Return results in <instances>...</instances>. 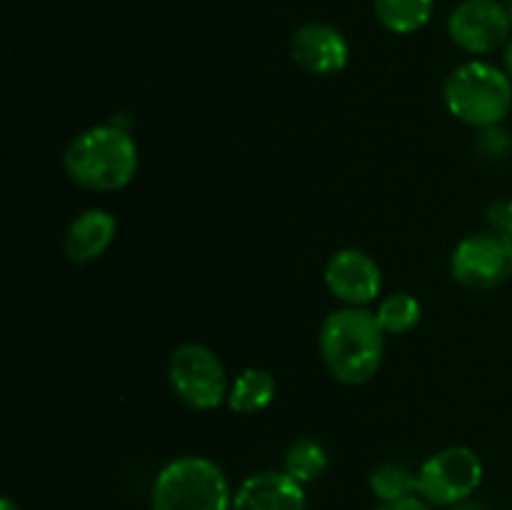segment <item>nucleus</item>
Listing matches in <instances>:
<instances>
[{
	"label": "nucleus",
	"instance_id": "nucleus-1",
	"mask_svg": "<svg viewBox=\"0 0 512 510\" xmlns=\"http://www.w3.org/2000/svg\"><path fill=\"white\" fill-rule=\"evenodd\" d=\"M318 348L325 368L338 383L365 385L383 365L385 330L368 308L345 305L325 315Z\"/></svg>",
	"mask_w": 512,
	"mask_h": 510
},
{
	"label": "nucleus",
	"instance_id": "nucleus-2",
	"mask_svg": "<svg viewBox=\"0 0 512 510\" xmlns=\"http://www.w3.org/2000/svg\"><path fill=\"white\" fill-rule=\"evenodd\" d=\"M140 153L133 135L120 125H93L70 140L63 170L75 185L95 193L128 188L138 175Z\"/></svg>",
	"mask_w": 512,
	"mask_h": 510
},
{
	"label": "nucleus",
	"instance_id": "nucleus-3",
	"mask_svg": "<svg viewBox=\"0 0 512 510\" xmlns=\"http://www.w3.org/2000/svg\"><path fill=\"white\" fill-rule=\"evenodd\" d=\"M448 113L470 128H498L512 108V80L505 68L468 60L450 70L443 85Z\"/></svg>",
	"mask_w": 512,
	"mask_h": 510
},
{
	"label": "nucleus",
	"instance_id": "nucleus-4",
	"mask_svg": "<svg viewBox=\"0 0 512 510\" xmlns=\"http://www.w3.org/2000/svg\"><path fill=\"white\" fill-rule=\"evenodd\" d=\"M153 510H233L223 468L205 455H180L160 468L150 488Z\"/></svg>",
	"mask_w": 512,
	"mask_h": 510
},
{
	"label": "nucleus",
	"instance_id": "nucleus-5",
	"mask_svg": "<svg viewBox=\"0 0 512 510\" xmlns=\"http://www.w3.org/2000/svg\"><path fill=\"white\" fill-rule=\"evenodd\" d=\"M168 380L180 403L193 410H215L228 403L230 380L223 360L203 343H183L173 350Z\"/></svg>",
	"mask_w": 512,
	"mask_h": 510
},
{
	"label": "nucleus",
	"instance_id": "nucleus-6",
	"mask_svg": "<svg viewBox=\"0 0 512 510\" xmlns=\"http://www.w3.org/2000/svg\"><path fill=\"white\" fill-rule=\"evenodd\" d=\"M483 460L468 445H450L430 455L418 470V495L440 508L465 503L483 483Z\"/></svg>",
	"mask_w": 512,
	"mask_h": 510
},
{
	"label": "nucleus",
	"instance_id": "nucleus-7",
	"mask_svg": "<svg viewBox=\"0 0 512 510\" xmlns=\"http://www.w3.org/2000/svg\"><path fill=\"white\" fill-rule=\"evenodd\" d=\"M450 275L468 290H495L512 278V240L508 235L483 230L455 245Z\"/></svg>",
	"mask_w": 512,
	"mask_h": 510
},
{
	"label": "nucleus",
	"instance_id": "nucleus-8",
	"mask_svg": "<svg viewBox=\"0 0 512 510\" xmlns=\"http://www.w3.org/2000/svg\"><path fill=\"white\" fill-rule=\"evenodd\" d=\"M512 18L500 0H463L448 18V35L470 55H490L512 38Z\"/></svg>",
	"mask_w": 512,
	"mask_h": 510
},
{
	"label": "nucleus",
	"instance_id": "nucleus-9",
	"mask_svg": "<svg viewBox=\"0 0 512 510\" xmlns=\"http://www.w3.org/2000/svg\"><path fill=\"white\" fill-rule=\"evenodd\" d=\"M325 285L343 305L365 308L383 290V270L378 260L360 248H343L325 265Z\"/></svg>",
	"mask_w": 512,
	"mask_h": 510
},
{
	"label": "nucleus",
	"instance_id": "nucleus-10",
	"mask_svg": "<svg viewBox=\"0 0 512 510\" xmlns=\"http://www.w3.org/2000/svg\"><path fill=\"white\" fill-rule=\"evenodd\" d=\"M295 65L310 75H335L350 60L348 38L330 23H305L290 38Z\"/></svg>",
	"mask_w": 512,
	"mask_h": 510
},
{
	"label": "nucleus",
	"instance_id": "nucleus-11",
	"mask_svg": "<svg viewBox=\"0 0 512 510\" xmlns=\"http://www.w3.org/2000/svg\"><path fill=\"white\" fill-rule=\"evenodd\" d=\"M308 498L298 480L285 470L253 473L233 493V510H305Z\"/></svg>",
	"mask_w": 512,
	"mask_h": 510
},
{
	"label": "nucleus",
	"instance_id": "nucleus-12",
	"mask_svg": "<svg viewBox=\"0 0 512 510\" xmlns=\"http://www.w3.org/2000/svg\"><path fill=\"white\" fill-rule=\"evenodd\" d=\"M118 233V220L103 208L83 210L63 235V253L70 263L88 265L103 258Z\"/></svg>",
	"mask_w": 512,
	"mask_h": 510
},
{
	"label": "nucleus",
	"instance_id": "nucleus-13",
	"mask_svg": "<svg viewBox=\"0 0 512 510\" xmlns=\"http://www.w3.org/2000/svg\"><path fill=\"white\" fill-rule=\"evenodd\" d=\"M278 393V380L265 368H245L230 383L228 408L238 415L263 413Z\"/></svg>",
	"mask_w": 512,
	"mask_h": 510
},
{
	"label": "nucleus",
	"instance_id": "nucleus-14",
	"mask_svg": "<svg viewBox=\"0 0 512 510\" xmlns=\"http://www.w3.org/2000/svg\"><path fill=\"white\" fill-rule=\"evenodd\" d=\"M435 0H373L375 18L395 35H410L423 30L433 18Z\"/></svg>",
	"mask_w": 512,
	"mask_h": 510
},
{
	"label": "nucleus",
	"instance_id": "nucleus-15",
	"mask_svg": "<svg viewBox=\"0 0 512 510\" xmlns=\"http://www.w3.org/2000/svg\"><path fill=\"white\" fill-rule=\"evenodd\" d=\"M328 450L315 438H300L288 448L283 460V470L300 485L315 483L328 470Z\"/></svg>",
	"mask_w": 512,
	"mask_h": 510
},
{
	"label": "nucleus",
	"instance_id": "nucleus-16",
	"mask_svg": "<svg viewBox=\"0 0 512 510\" xmlns=\"http://www.w3.org/2000/svg\"><path fill=\"white\" fill-rule=\"evenodd\" d=\"M370 493L380 503H398V500L418 495V473L400 463H383L370 473Z\"/></svg>",
	"mask_w": 512,
	"mask_h": 510
},
{
	"label": "nucleus",
	"instance_id": "nucleus-17",
	"mask_svg": "<svg viewBox=\"0 0 512 510\" xmlns=\"http://www.w3.org/2000/svg\"><path fill=\"white\" fill-rule=\"evenodd\" d=\"M375 318H378L385 335H405L420 323V318H423V305H420V300L415 295L393 293L380 300L378 310H375Z\"/></svg>",
	"mask_w": 512,
	"mask_h": 510
},
{
	"label": "nucleus",
	"instance_id": "nucleus-18",
	"mask_svg": "<svg viewBox=\"0 0 512 510\" xmlns=\"http://www.w3.org/2000/svg\"><path fill=\"white\" fill-rule=\"evenodd\" d=\"M488 223L490 230L503 235H512V200L510 198H498L490 203L488 208Z\"/></svg>",
	"mask_w": 512,
	"mask_h": 510
},
{
	"label": "nucleus",
	"instance_id": "nucleus-19",
	"mask_svg": "<svg viewBox=\"0 0 512 510\" xmlns=\"http://www.w3.org/2000/svg\"><path fill=\"white\" fill-rule=\"evenodd\" d=\"M375 510H435V508L430 503H425L420 495H415V498L398 500V503H380Z\"/></svg>",
	"mask_w": 512,
	"mask_h": 510
},
{
	"label": "nucleus",
	"instance_id": "nucleus-20",
	"mask_svg": "<svg viewBox=\"0 0 512 510\" xmlns=\"http://www.w3.org/2000/svg\"><path fill=\"white\" fill-rule=\"evenodd\" d=\"M503 68H505V73H508L510 80H512V38H510V43L503 48Z\"/></svg>",
	"mask_w": 512,
	"mask_h": 510
},
{
	"label": "nucleus",
	"instance_id": "nucleus-21",
	"mask_svg": "<svg viewBox=\"0 0 512 510\" xmlns=\"http://www.w3.org/2000/svg\"><path fill=\"white\" fill-rule=\"evenodd\" d=\"M453 510H483V508H480V505H475V503H468V500H465V503H460V505H453Z\"/></svg>",
	"mask_w": 512,
	"mask_h": 510
},
{
	"label": "nucleus",
	"instance_id": "nucleus-22",
	"mask_svg": "<svg viewBox=\"0 0 512 510\" xmlns=\"http://www.w3.org/2000/svg\"><path fill=\"white\" fill-rule=\"evenodd\" d=\"M0 510H18V505H15L10 498H3L0 500Z\"/></svg>",
	"mask_w": 512,
	"mask_h": 510
},
{
	"label": "nucleus",
	"instance_id": "nucleus-23",
	"mask_svg": "<svg viewBox=\"0 0 512 510\" xmlns=\"http://www.w3.org/2000/svg\"><path fill=\"white\" fill-rule=\"evenodd\" d=\"M505 8H508V13H510V18H512V0H505Z\"/></svg>",
	"mask_w": 512,
	"mask_h": 510
},
{
	"label": "nucleus",
	"instance_id": "nucleus-24",
	"mask_svg": "<svg viewBox=\"0 0 512 510\" xmlns=\"http://www.w3.org/2000/svg\"><path fill=\"white\" fill-rule=\"evenodd\" d=\"M510 240H512V235H510Z\"/></svg>",
	"mask_w": 512,
	"mask_h": 510
}]
</instances>
